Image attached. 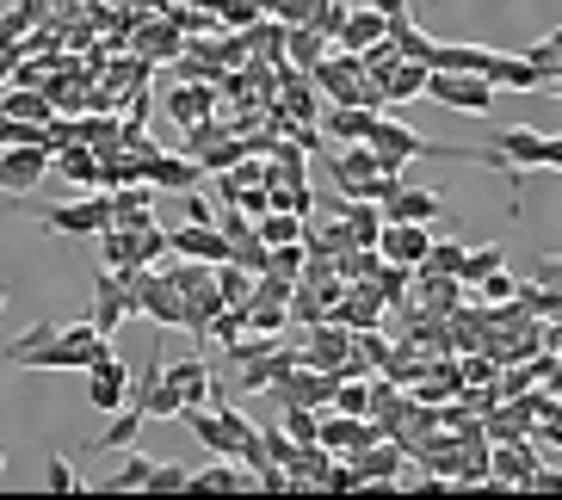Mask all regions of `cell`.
Listing matches in <instances>:
<instances>
[{"label": "cell", "instance_id": "cell-43", "mask_svg": "<svg viewBox=\"0 0 562 500\" xmlns=\"http://www.w3.org/2000/svg\"><path fill=\"white\" fill-rule=\"evenodd\" d=\"M476 297L488 303V309H495V303H513V297H519V284H513L507 272L495 266V272H488V279H482V291H476Z\"/></svg>", "mask_w": 562, "mask_h": 500}, {"label": "cell", "instance_id": "cell-14", "mask_svg": "<svg viewBox=\"0 0 562 500\" xmlns=\"http://www.w3.org/2000/svg\"><path fill=\"white\" fill-rule=\"evenodd\" d=\"M538 439V433H531ZM531 439H501L495 445V476H488V482L495 488H531V476H538V451H531Z\"/></svg>", "mask_w": 562, "mask_h": 500}, {"label": "cell", "instance_id": "cell-42", "mask_svg": "<svg viewBox=\"0 0 562 500\" xmlns=\"http://www.w3.org/2000/svg\"><path fill=\"white\" fill-rule=\"evenodd\" d=\"M248 333V309H223V316L211 321V340L216 346H229V340H241Z\"/></svg>", "mask_w": 562, "mask_h": 500}, {"label": "cell", "instance_id": "cell-50", "mask_svg": "<svg viewBox=\"0 0 562 500\" xmlns=\"http://www.w3.org/2000/svg\"><path fill=\"white\" fill-rule=\"evenodd\" d=\"M531 495H562V469H538L531 476Z\"/></svg>", "mask_w": 562, "mask_h": 500}, {"label": "cell", "instance_id": "cell-31", "mask_svg": "<svg viewBox=\"0 0 562 500\" xmlns=\"http://www.w3.org/2000/svg\"><path fill=\"white\" fill-rule=\"evenodd\" d=\"M149 476H155V464L143 457V451H131L112 482H100V495H149Z\"/></svg>", "mask_w": 562, "mask_h": 500}, {"label": "cell", "instance_id": "cell-54", "mask_svg": "<svg viewBox=\"0 0 562 500\" xmlns=\"http://www.w3.org/2000/svg\"><path fill=\"white\" fill-rule=\"evenodd\" d=\"M544 87H550V100H562V68H557V75H550Z\"/></svg>", "mask_w": 562, "mask_h": 500}, {"label": "cell", "instance_id": "cell-19", "mask_svg": "<svg viewBox=\"0 0 562 500\" xmlns=\"http://www.w3.org/2000/svg\"><path fill=\"white\" fill-rule=\"evenodd\" d=\"M149 185H161V192H199V180H204V161L199 155H161V161H149V173H143Z\"/></svg>", "mask_w": 562, "mask_h": 500}, {"label": "cell", "instance_id": "cell-40", "mask_svg": "<svg viewBox=\"0 0 562 500\" xmlns=\"http://www.w3.org/2000/svg\"><path fill=\"white\" fill-rule=\"evenodd\" d=\"M186 488H192V469H186V464H155L149 495H186Z\"/></svg>", "mask_w": 562, "mask_h": 500}, {"label": "cell", "instance_id": "cell-12", "mask_svg": "<svg viewBox=\"0 0 562 500\" xmlns=\"http://www.w3.org/2000/svg\"><path fill=\"white\" fill-rule=\"evenodd\" d=\"M173 260H211V266H223V260H229L223 223H180V229H173Z\"/></svg>", "mask_w": 562, "mask_h": 500}, {"label": "cell", "instance_id": "cell-46", "mask_svg": "<svg viewBox=\"0 0 562 500\" xmlns=\"http://www.w3.org/2000/svg\"><path fill=\"white\" fill-rule=\"evenodd\" d=\"M347 13H352L347 0H328V7H322V13L310 19V25H315L322 37H340V25H347Z\"/></svg>", "mask_w": 562, "mask_h": 500}, {"label": "cell", "instance_id": "cell-56", "mask_svg": "<svg viewBox=\"0 0 562 500\" xmlns=\"http://www.w3.org/2000/svg\"><path fill=\"white\" fill-rule=\"evenodd\" d=\"M0 482H7V457H0Z\"/></svg>", "mask_w": 562, "mask_h": 500}, {"label": "cell", "instance_id": "cell-33", "mask_svg": "<svg viewBox=\"0 0 562 500\" xmlns=\"http://www.w3.org/2000/svg\"><path fill=\"white\" fill-rule=\"evenodd\" d=\"M254 229L272 241V248H284V241H303V229H310V217H297V211H266Z\"/></svg>", "mask_w": 562, "mask_h": 500}, {"label": "cell", "instance_id": "cell-25", "mask_svg": "<svg viewBox=\"0 0 562 500\" xmlns=\"http://www.w3.org/2000/svg\"><path fill=\"white\" fill-rule=\"evenodd\" d=\"M383 112H371V105H328V117H322V130L334 136V143H371V124H378Z\"/></svg>", "mask_w": 562, "mask_h": 500}, {"label": "cell", "instance_id": "cell-4", "mask_svg": "<svg viewBox=\"0 0 562 500\" xmlns=\"http://www.w3.org/2000/svg\"><path fill=\"white\" fill-rule=\"evenodd\" d=\"M100 253L112 272H131V266H161L167 253H173V235L167 229H105L100 235Z\"/></svg>", "mask_w": 562, "mask_h": 500}, {"label": "cell", "instance_id": "cell-49", "mask_svg": "<svg viewBox=\"0 0 562 500\" xmlns=\"http://www.w3.org/2000/svg\"><path fill=\"white\" fill-rule=\"evenodd\" d=\"M180 198H186V223H216V211H211L204 192H180Z\"/></svg>", "mask_w": 562, "mask_h": 500}, {"label": "cell", "instance_id": "cell-13", "mask_svg": "<svg viewBox=\"0 0 562 500\" xmlns=\"http://www.w3.org/2000/svg\"><path fill=\"white\" fill-rule=\"evenodd\" d=\"M446 217V198L432 185H396L383 198V223H439Z\"/></svg>", "mask_w": 562, "mask_h": 500}, {"label": "cell", "instance_id": "cell-6", "mask_svg": "<svg viewBox=\"0 0 562 500\" xmlns=\"http://www.w3.org/2000/svg\"><path fill=\"white\" fill-rule=\"evenodd\" d=\"M44 229L56 235H75V241H87V235H105L112 229V192H93V198H75V204H50L44 211Z\"/></svg>", "mask_w": 562, "mask_h": 500}, {"label": "cell", "instance_id": "cell-47", "mask_svg": "<svg viewBox=\"0 0 562 500\" xmlns=\"http://www.w3.org/2000/svg\"><path fill=\"white\" fill-rule=\"evenodd\" d=\"M538 439L562 445V396H550V401H544V414H538Z\"/></svg>", "mask_w": 562, "mask_h": 500}, {"label": "cell", "instance_id": "cell-21", "mask_svg": "<svg viewBox=\"0 0 562 500\" xmlns=\"http://www.w3.org/2000/svg\"><path fill=\"white\" fill-rule=\"evenodd\" d=\"M495 149L507 155L513 167H550V136H538V130H526V124H507V130L495 136Z\"/></svg>", "mask_w": 562, "mask_h": 500}, {"label": "cell", "instance_id": "cell-1", "mask_svg": "<svg viewBox=\"0 0 562 500\" xmlns=\"http://www.w3.org/2000/svg\"><path fill=\"white\" fill-rule=\"evenodd\" d=\"M315 87L328 93V105H371V112L390 105L383 81H378V75H364V56L359 50H328V63L315 68Z\"/></svg>", "mask_w": 562, "mask_h": 500}, {"label": "cell", "instance_id": "cell-51", "mask_svg": "<svg viewBox=\"0 0 562 500\" xmlns=\"http://www.w3.org/2000/svg\"><path fill=\"white\" fill-rule=\"evenodd\" d=\"M371 7H378L383 19H396V13H408V0H371Z\"/></svg>", "mask_w": 562, "mask_h": 500}, {"label": "cell", "instance_id": "cell-10", "mask_svg": "<svg viewBox=\"0 0 562 500\" xmlns=\"http://www.w3.org/2000/svg\"><path fill=\"white\" fill-rule=\"evenodd\" d=\"M87 401H93L100 414H117V408L131 401V365H124L117 352H105L100 365H87Z\"/></svg>", "mask_w": 562, "mask_h": 500}, {"label": "cell", "instance_id": "cell-44", "mask_svg": "<svg viewBox=\"0 0 562 500\" xmlns=\"http://www.w3.org/2000/svg\"><path fill=\"white\" fill-rule=\"evenodd\" d=\"M495 266H501V248H470V260H463V284H482Z\"/></svg>", "mask_w": 562, "mask_h": 500}, {"label": "cell", "instance_id": "cell-53", "mask_svg": "<svg viewBox=\"0 0 562 500\" xmlns=\"http://www.w3.org/2000/svg\"><path fill=\"white\" fill-rule=\"evenodd\" d=\"M7 81H13V56L0 50V87H7Z\"/></svg>", "mask_w": 562, "mask_h": 500}, {"label": "cell", "instance_id": "cell-2", "mask_svg": "<svg viewBox=\"0 0 562 500\" xmlns=\"http://www.w3.org/2000/svg\"><path fill=\"white\" fill-rule=\"evenodd\" d=\"M124 284H131L136 316L161 321V328H186V297H180V284L167 279V272H155V266H131V272H124Z\"/></svg>", "mask_w": 562, "mask_h": 500}, {"label": "cell", "instance_id": "cell-27", "mask_svg": "<svg viewBox=\"0 0 562 500\" xmlns=\"http://www.w3.org/2000/svg\"><path fill=\"white\" fill-rule=\"evenodd\" d=\"M81 143H87V149H100V155H117V149H124V117L81 112Z\"/></svg>", "mask_w": 562, "mask_h": 500}, {"label": "cell", "instance_id": "cell-37", "mask_svg": "<svg viewBox=\"0 0 562 500\" xmlns=\"http://www.w3.org/2000/svg\"><path fill=\"white\" fill-rule=\"evenodd\" d=\"M463 260H470V248H463V241H432V253H427V266H420V272H446V279H463Z\"/></svg>", "mask_w": 562, "mask_h": 500}, {"label": "cell", "instance_id": "cell-48", "mask_svg": "<svg viewBox=\"0 0 562 500\" xmlns=\"http://www.w3.org/2000/svg\"><path fill=\"white\" fill-rule=\"evenodd\" d=\"M526 56H531V63H538V75H544V81H550V75H557V68H562V50H557V44H550V37H544V44H526Z\"/></svg>", "mask_w": 562, "mask_h": 500}, {"label": "cell", "instance_id": "cell-35", "mask_svg": "<svg viewBox=\"0 0 562 500\" xmlns=\"http://www.w3.org/2000/svg\"><path fill=\"white\" fill-rule=\"evenodd\" d=\"M248 328H260V333H284V328H291V303H279V297H254V303H248Z\"/></svg>", "mask_w": 562, "mask_h": 500}, {"label": "cell", "instance_id": "cell-7", "mask_svg": "<svg viewBox=\"0 0 562 500\" xmlns=\"http://www.w3.org/2000/svg\"><path fill=\"white\" fill-rule=\"evenodd\" d=\"M87 316H93V328H100V333H117L124 321L136 316V303H131V284H124V272L105 266L100 279H93V291H87Z\"/></svg>", "mask_w": 562, "mask_h": 500}, {"label": "cell", "instance_id": "cell-55", "mask_svg": "<svg viewBox=\"0 0 562 500\" xmlns=\"http://www.w3.org/2000/svg\"><path fill=\"white\" fill-rule=\"evenodd\" d=\"M550 44H557V50H562V25H557V32H550Z\"/></svg>", "mask_w": 562, "mask_h": 500}, {"label": "cell", "instance_id": "cell-34", "mask_svg": "<svg viewBox=\"0 0 562 500\" xmlns=\"http://www.w3.org/2000/svg\"><path fill=\"white\" fill-rule=\"evenodd\" d=\"M279 427L297 445H310V439H322V408H303V401H284V414H279Z\"/></svg>", "mask_w": 562, "mask_h": 500}, {"label": "cell", "instance_id": "cell-30", "mask_svg": "<svg viewBox=\"0 0 562 500\" xmlns=\"http://www.w3.org/2000/svg\"><path fill=\"white\" fill-rule=\"evenodd\" d=\"M414 396H420V401H451V396H463V365H451V359L427 365V377L414 384Z\"/></svg>", "mask_w": 562, "mask_h": 500}, {"label": "cell", "instance_id": "cell-45", "mask_svg": "<svg viewBox=\"0 0 562 500\" xmlns=\"http://www.w3.org/2000/svg\"><path fill=\"white\" fill-rule=\"evenodd\" d=\"M44 488H50V495H81V482H75V469H68L63 457L44 464Z\"/></svg>", "mask_w": 562, "mask_h": 500}, {"label": "cell", "instance_id": "cell-17", "mask_svg": "<svg viewBox=\"0 0 562 500\" xmlns=\"http://www.w3.org/2000/svg\"><path fill=\"white\" fill-rule=\"evenodd\" d=\"M235 488H260V482H254V469L241 457H216V464L192 469V488L186 495H235Z\"/></svg>", "mask_w": 562, "mask_h": 500}, {"label": "cell", "instance_id": "cell-22", "mask_svg": "<svg viewBox=\"0 0 562 500\" xmlns=\"http://www.w3.org/2000/svg\"><path fill=\"white\" fill-rule=\"evenodd\" d=\"M334 50V37H322L315 25H284V63L303 68V75H315V68L328 63Z\"/></svg>", "mask_w": 562, "mask_h": 500}, {"label": "cell", "instance_id": "cell-8", "mask_svg": "<svg viewBox=\"0 0 562 500\" xmlns=\"http://www.w3.org/2000/svg\"><path fill=\"white\" fill-rule=\"evenodd\" d=\"M352 346H359V333L347 328V321H315L310 333H303V365H322V371H340L352 359Z\"/></svg>", "mask_w": 562, "mask_h": 500}, {"label": "cell", "instance_id": "cell-32", "mask_svg": "<svg viewBox=\"0 0 562 500\" xmlns=\"http://www.w3.org/2000/svg\"><path fill=\"white\" fill-rule=\"evenodd\" d=\"M56 333H63L56 321H37V328H25V333L13 340V346H7V365H37V352L50 346Z\"/></svg>", "mask_w": 562, "mask_h": 500}, {"label": "cell", "instance_id": "cell-52", "mask_svg": "<svg viewBox=\"0 0 562 500\" xmlns=\"http://www.w3.org/2000/svg\"><path fill=\"white\" fill-rule=\"evenodd\" d=\"M550 167L562 173V136H550Z\"/></svg>", "mask_w": 562, "mask_h": 500}, {"label": "cell", "instance_id": "cell-36", "mask_svg": "<svg viewBox=\"0 0 562 500\" xmlns=\"http://www.w3.org/2000/svg\"><path fill=\"white\" fill-rule=\"evenodd\" d=\"M408 284H414V266H396V260H383L378 279H371V291H378L383 303H402V297H408Z\"/></svg>", "mask_w": 562, "mask_h": 500}, {"label": "cell", "instance_id": "cell-15", "mask_svg": "<svg viewBox=\"0 0 562 500\" xmlns=\"http://www.w3.org/2000/svg\"><path fill=\"white\" fill-rule=\"evenodd\" d=\"M131 50L149 56V63H180V56H186V32L167 13L155 19V25H143V19H136V25H131Z\"/></svg>", "mask_w": 562, "mask_h": 500}, {"label": "cell", "instance_id": "cell-24", "mask_svg": "<svg viewBox=\"0 0 562 500\" xmlns=\"http://www.w3.org/2000/svg\"><path fill=\"white\" fill-rule=\"evenodd\" d=\"M383 37H390V19H383L378 7H359V13H347L334 50H371V44H383Z\"/></svg>", "mask_w": 562, "mask_h": 500}, {"label": "cell", "instance_id": "cell-39", "mask_svg": "<svg viewBox=\"0 0 562 500\" xmlns=\"http://www.w3.org/2000/svg\"><path fill=\"white\" fill-rule=\"evenodd\" d=\"M359 56H364V75H378V81H383V93H390V68L402 63V50L390 44V37H383V44H371V50H359Z\"/></svg>", "mask_w": 562, "mask_h": 500}, {"label": "cell", "instance_id": "cell-11", "mask_svg": "<svg viewBox=\"0 0 562 500\" xmlns=\"http://www.w3.org/2000/svg\"><path fill=\"white\" fill-rule=\"evenodd\" d=\"M383 260H396V266H427V253H432V223H383Z\"/></svg>", "mask_w": 562, "mask_h": 500}, {"label": "cell", "instance_id": "cell-38", "mask_svg": "<svg viewBox=\"0 0 562 500\" xmlns=\"http://www.w3.org/2000/svg\"><path fill=\"white\" fill-rule=\"evenodd\" d=\"M488 63V50H476V44H432V68H476Z\"/></svg>", "mask_w": 562, "mask_h": 500}, {"label": "cell", "instance_id": "cell-5", "mask_svg": "<svg viewBox=\"0 0 562 500\" xmlns=\"http://www.w3.org/2000/svg\"><path fill=\"white\" fill-rule=\"evenodd\" d=\"M427 100L451 105V112H488L495 105V81L488 75H476V68H432V81H427Z\"/></svg>", "mask_w": 562, "mask_h": 500}, {"label": "cell", "instance_id": "cell-3", "mask_svg": "<svg viewBox=\"0 0 562 500\" xmlns=\"http://www.w3.org/2000/svg\"><path fill=\"white\" fill-rule=\"evenodd\" d=\"M105 352H112V333H100L93 316H87V321H75V328H63L50 346L37 352V371H87V365H100Z\"/></svg>", "mask_w": 562, "mask_h": 500}, {"label": "cell", "instance_id": "cell-9", "mask_svg": "<svg viewBox=\"0 0 562 500\" xmlns=\"http://www.w3.org/2000/svg\"><path fill=\"white\" fill-rule=\"evenodd\" d=\"M56 155L44 143H13V149H0V192H37V180L50 173Z\"/></svg>", "mask_w": 562, "mask_h": 500}, {"label": "cell", "instance_id": "cell-41", "mask_svg": "<svg viewBox=\"0 0 562 500\" xmlns=\"http://www.w3.org/2000/svg\"><path fill=\"white\" fill-rule=\"evenodd\" d=\"M322 495H364V476L352 469V457H347V464L334 457V469H328V482H322Z\"/></svg>", "mask_w": 562, "mask_h": 500}, {"label": "cell", "instance_id": "cell-26", "mask_svg": "<svg viewBox=\"0 0 562 500\" xmlns=\"http://www.w3.org/2000/svg\"><path fill=\"white\" fill-rule=\"evenodd\" d=\"M56 173H63L68 185H87V192L105 185V161H100V149H87V143H75V149L56 155Z\"/></svg>", "mask_w": 562, "mask_h": 500}, {"label": "cell", "instance_id": "cell-18", "mask_svg": "<svg viewBox=\"0 0 562 500\" xmlns=\"http://www.w3.org/2000/svg\"><path fill=\"white\" fill-rule=\"evenodd\" d=\"M482 75L495 81V93H531V87L544 81L531 56H501V50H488V63H482Z\"/></svg>", "mask_w": 562, "mask_h": 500}, {"label": "cell", "instance_id": "cell-20", "mask_svg": "<svg viewBox=\"0 0 562 500\" xmlns=\"http://www.w3.org/2000/svg\"><path fill=\"white\" fill-rule=\"evenodd\" d=\"M161 105H167V117L173 124H199V117H211V105H216V87L211 81H180L173 93H161Z\"/></svg>", "mask_w": 562, "mask_h": 500}, {"label": "cell", "instance_id": "cell-29", "mask_svg": "<svg viewBox=\"0 0 562 500\" xmlns=\"http://www.w3.org/2000/svg\"><path fill=\"white\" fill-rule=\"evenodd\" d=\"M427 81H432V68H427V63H414V56H402V63L390 68V105L427 100Z\"/></svg>", "mask_w": 562, "mask_h": 500}, {"label": "cell", "instance_id": "cell-23", "mask_svg": "<svg viewBox=\"0 0 562 500\" xmlns=\"http://www.w3.org/2000/svg\"><path fill=\"white\" fill-rule=\"evenodd\" d=\"M167 389H173L186 408H199V401L216 396V377H211V365H204V359H186V365H167Z\"/></svg>", "mask_w": 562, "mask_h": 500}, {"label": "cell", "instance_id": "cell-16", "mask_svg": "<svg viewBox=\"0 0 562 500\" xmlns=\"http://www.w3.org/2000/svg\"><path fill=\"white\" fill-rule=\"evenodd\" d=\"M155 192H161V185H149V180L112 185V223L117 229H155Z\"/></svg>", "mask_w": 562, "mask_h": 500}, {"label": "cell", "instance_id": "cell-57", "mask_svg": "<svg viewBox=\"0 0 562 500\" xmlns=\"http://www.w3.org/2000/svg\"><path fill=\"white\" fill-rule=\"evenodd\" d=\"M0 309H7V291H0Z\"/></svg>", "mask_w": 562, "mask_h": 500}, {"label": "cell", "instance_id": "cell-28", "mask_svg": "<svg viewBox=\"0 0 562 500\" xmlns=\"http://www.w3.org/2000/svg\"><path fill=\"white\" fill-rule=\"evenodd\" d=\"M143 420H149V414H143L136 401H124V408H117V414L105 420V433L93 439V445H100V451H131V445H136V433H143Z\"/></svg>", "mask_w": 562, "mask_h": 500}]
</instances>
